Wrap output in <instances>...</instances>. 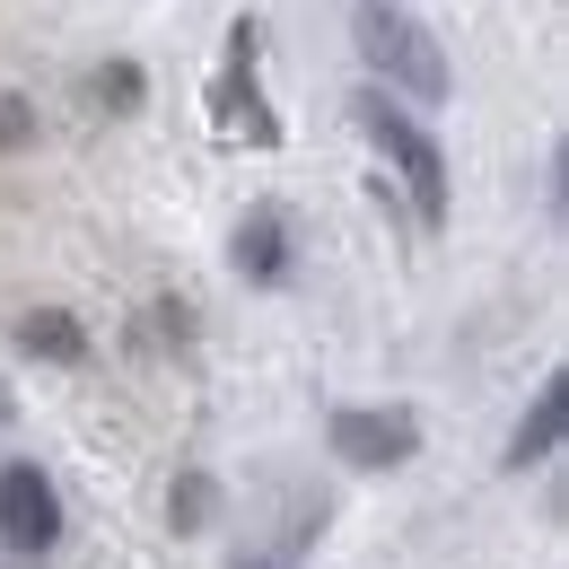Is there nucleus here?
<instances>
[{
    "instance_id": "f257e3e1",
    "label": "nucleus",
    "mask_w": 569,
    "mask_h": 569,
    "mask_svg": "<svg viewBox=\"0 0 569 569\" xmlns=\"http://www.w3.org/2000/svg\"><path fill=\"white\" fill-rule=\"evenodd\" d=\"M351 44L368 62L377 97H412V106H447L456 71H447V44L429 36V18H412L403 0H351Z\"/></svg>"
},
{
    "instance_id": "f03ea898",
    "label": "nucleus",
    "mask_w": 569,
    "mask_h": 569,
    "mask_svg": "<svg viewBox=\"0 0 569 569\" xmlns=\"http://www.w3.org/2000/svg\"><path fill=\"white\" fill-rule=\"evenodd\" d=\"M351 123L368 132V149L386 158V176L412 193V219H421L429 237L447 228V211H456V193H447V149H438V132H429L421 114H403L395 97H377V88H359L351 97Z\"/></svg>"
},
{
    "instance_id": "7ed1b4c3",
    "label": "nucleus",
    "mask_w": 569,
    "mask_h": 569,
    "mask_svg": "<svg viewBox=\"0 0 569 569\" xmlns=\"http://www.w3.org/2000/svg\"><path fill=\"white\" fill-rule=\"evenodd\" d=\"M211 132L237 149H281V114H272V88H263V27L254 18H237L228 27V53H219L211 71Z\"/></svg>"
},
{
    "instance_id": "20e7f679",
    "label": "nucleus",
    "mask_w": 569,
    "mask_h": 569,
    "mask_svg": "<svg viewBox=\"0 0 569 569\" xmlns=\"http://www.w3.org/2000/svg\"><path fill=\"white\" fill-rule=\"evenodd\" d=\"M325 456L351 473H403L421 456V412L412 403H342L325 421Z\"/></svg>"
},
{
    "instance_id": "39448f33",
    "label": "nucleus",
    "mask_w": 569,
    "mask_h": 569,
    "mask_svg": "<svg viewBox=\"0 0 569 569\" xmlns=\"http://www.w3.org/2000/svg\"><path fill=\"white\" fill-rule=\"evenodd\" d=\"M62 526H71V517H62V491H53V473H44L36 456L0 465V543H9V552L36 561V552L62 543Z\"/></svg>"
},
{
    "instance_id": "423d86ee",
    "label": "nucleus",
    "mask_w": 569,
    "mask_h": 569,
    "mask_svg": "<svg viewBox=\"0 0 569 569\" xmlns=\"http://www.w3.org/2000/svg\"><path fill=\"white\" fill-rule=\"evenodd\" d=\"M228 263H237V281H246V289H281L289 281V211H281V202H254V211L237 219Z\"/></svg>"
},
{
    "instance_id": "0eeeda50",
    "label": "nucleus",
    "mask_w": 569,
    "mask_h": 569,
    "mask_svg": "<svg viewBox=\"0 0 569 569\" xmlns=\"http://www.w3.org/2000/svg\"><path fill=\"white\" fill-rule=\"evenodd\" d=\"M561 429H569V368H552V377L535 386V403L517 412V429H508V447H499V465H508V473H526V465H543V456L561 447Z\"/></svg>"
},
{
    "instance_id": "6e6552de",
    "label": "nucleus",
    "mask_w": 569,
    "mask_h": 569,
    "mask_svg": "<svg viewBox=\"0 0 569 569\" xmlns=\"http://www.w3.org/2000/svg\"><path fill=\"white\" fill-rule=\"evenodd\" d=\"M9 342L27 359H44V368H79V359H88V325H79L71 307H27V316L9 325Z\"/></svg>"
},
{
    "instance_id": "1a4fd4ad",
    "label": "nucleus",
    "mask_w": 569,
    "mask_h": 569,
    "mask_svg": "<svg viewBox=\"0 0 569 569\" xmlns=\"http://www.w3.org/2000/svg\"><path fill=\"white\" fill-rule=\"evenodd\" d=\"M167 526H176V535H211L219 526V482L202 465H184V473L167 482Z\"/></svg>"
},
{
    "instance_id": "9d476101",
    "label": "nucleus",
    "mask_w": 569,
    "mask_h": 569,
    "mask_svg": "<svg viewBox=\"0 0 569 569\" xmlns=\"http://www.w3.org/2000/svg\"><path fill=\"white\" fill-rule=\"evenodd\" d=\"M88 97H97L106 114H141L149 79H141V62H97V71H88Z\"/></svg>"
},
{
    "instance_id": "9b49d317",
    "label": "nucleus",
    "mask_w": 569,
    "mask_h": 569,
    "mask_svg": "<svg viewBox=\"0 0 569 569\" xmlns=\"http://www.w3.org/2000/svg\"><path fill=\"white\" fill-rule=\"evenodd\" d=\"M36 141V106L27 97H0V149H27Z\"/></svg>"
},
{
    "instance_id": "f8f14e48",
    "label": "nucleus",
    "mask_w": 569,
    "mask_h": 569,
    "mask_svg": "<svg viewBox=\"0 0 569 569\" xmlns=\"http://www.w3.org/2000/svg\"><path fill=\"white\" fill-rule=\"evenodd\" d=\"M228 569H307V561H289V552H237Z\"/></svg>"
},
{
    "instance_id": "ddd939ff",
    "label": "nucleus",
    "mask_w": 569,
    "mask_h": 569,
    "mask_svg": "<svg viewBox=\"0 0 569 569\" xmlns=\"http://www.w3.org/2000/svg\"><path fill=\"white\" fill-rule=\"evenodd\" d=\"M9 421H18V395H9V386H0V429H9Z\"/></svg>"
}]
</instances>
